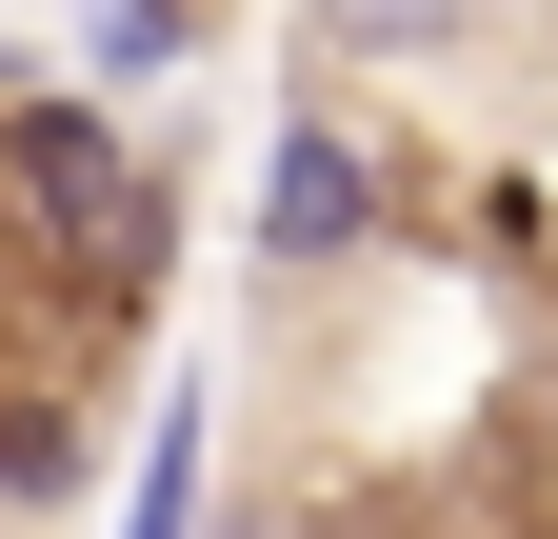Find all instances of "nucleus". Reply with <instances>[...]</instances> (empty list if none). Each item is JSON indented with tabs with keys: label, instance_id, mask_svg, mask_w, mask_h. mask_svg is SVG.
<instances>
[{
	"label": "nucleus",
	"instance_id": "f257e3e1",
	"mask_svg": "<svg viewBox=\"0 0 558 539\" xmlns=\"http://www.w3.org/2000/svg\"><path fill=\"white\" fill-rule=\"evenodd\" d=\"M399 220V180H379V141H360V120H339V100H279V141H259V260H279V280H339V260H360Z\"/></svg>",
	"mask_w": 558,
	"mask_h": 539
},
{
	"label": "nucleus",
	"instance_id": "f03ea898",
	"mask_svg": "<svg viewBox=\"0 0 558 539\" xmlns=\"http://www.w3.org/2000/svg\"><path fill=\"white\" fill-rule=\"evenodd\" d=\"M199 480H220V399H160V440L120 480V539H199Z\"/></svg>",
	"mask_w": 558,
	"mask_h": 539
},
{
	"label": "nucleus",
	"instance_id": "7ed1b4c3",
	"mask_svg": "<svg viewBox=\"0 0 558 539\" xmlns=\"http://www.w3.org/2000/svg\"><path fill=\"white\" fill-rule=\"evenodd\" d=\"M180 60H199V0H81V81H100V100L180 81Z\"/></svg>",
	"mask_w": 558,
	"mask_h": 539
},
{
	"label": "nucleus",
	"instance_id": "20e7f679",
	"mask_svg": "<svg viewBox=\"0 0 558 539\" xmlns=\"http://www.w3.org/2000/svg\"><path fill=\"white\" fill-rule=\"evenodd\" d=\"M459 21H478V0H319L339 60H459Z\"/></svg>",
	"mask_w": 558,
	"mask_h": 539
},
{
	"label": "nucleus",
	"instance_id": "39448f33",
	"mask_svg": "<svg viewBox=\"0 0 558 539\" xmlns=\"http://www.w3.org/2000/svg\"><path fill=\"white\" fill-rule=\"evenodd\" d=\"M21 81H40V60H21V40H0V100H21Z\"/></svg>",
	"mask_w": 558,
	"mask_h": 539
},
{
	"label": "nucleus",
	"instance_id": "423d86ee",
	"mask_svg": "<svg viewBox=\"0 0 558 539\" xmlns=\"http://www.w3.org/2000/svg\"><path fill=\"white\" fill-rule=\"evenodd\" d=\"M220 539H259V519H220Z\"/></svg>",
	"mask_w": 558,
	"mask_h": 539
}]
</instances>
